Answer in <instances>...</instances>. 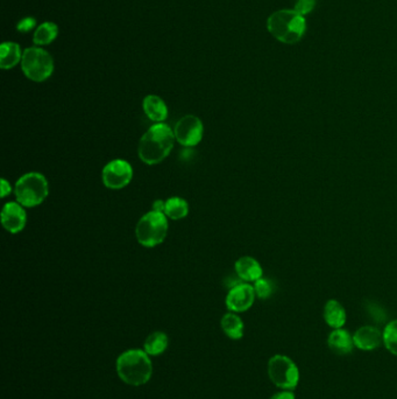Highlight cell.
<instances>
[{"label": "cell", "mask_w": 397, "mask_h": 399, "mask_svg": "<svg viewBox=\"0 0 397 399\" xmlns=\"http://www.w3.org/2000/svg\"><path fill=\"white\" fill-rule=\"evenodd\" d=\"M175 141L174 130L165 123H156L140 139L139 158L146 165H158L170 155Z\"/></svg>", "instance_id": "1"}, {"label": "cell", "mask_w": 397, "mask_h": 399, "mask_svg": "<svg viewBox=\"0 0 397 399\" xmlns=\"http://www.w3.org/2000/svg\"><path fill=\"white\" fill-rule=\"evenodd\" d=\"M117 373L124 383L133 386L146 384L153 374L149 355L145 350L129 349L117 360Z\"/></svg>", "instance_id": "2"}, {"label": "cell", "mask_w": 397, "mask_h": 399, "mask_svg": "<svg viewBox=\"0 0 397 399\" xmlns=\"http://www.w3.org/2000/svg\"><path fill=\"white\" fill-rule=\"evenodd\" d=\"M267 29L279 42L295 45L305 36L307 20L295 10H279L269 17Z\"/></svg>", "instance_id": "3"}, {"label": "cell", "mask_w": 397, "mask_h": 399, "mask_svg": "<svg viewBox=\"0 0 397 399\" xmlns=\"http://www.w3.org/2000/svg\"><path fill=\"white\" fill-rule=\"evenodd\" d=\"M17 202L25 208H34L44 202L49 195V184L46 176L38 172L26 173L19 178L15 186Z\"/></svg>", "instance_id": "4"}, {"label": "cell", "mask_w": 397, "mask_h": 399, "mask_svg": "<svg viewBox=\"0 0 397 399\" xmlns=\"http://www.w3.org/2000/svg\"><path fill=\"white\" fill-rule=\"evenodd\" d=\"M168 234V219L163 212H147L136 224V237L145 248H155L165 242Z\"/></svg>", "instance_id": "5"}, {"label": "cell", "mask_w": 397, "mask_h": 399, "mask_svg": "<svg viewBox=\"0 0 397 399\" xmlns=\"http://www.w3.org/2000/svg\"><path fill=\"white\" fill-rule=\"evenodd\" d=\"M22 68L27 79L33 82H43L54 72V61L42 48H27L22 54Z\"/></svg>", "instance_id": "6"}, {"label": "cell", "mask_w": 397, "mask_h": 399, "mask_svg": "<svg viewBox=\"0 0 397 399\" xmlns=\"http://www.w3.org/2000/svg\"><path fill=\"white\" fill-rule=\"evenodd\" d=\"M270 381L282 390H295L300 382V371L291 359L284 355H275L268 362Z\"/></svg>", "instance_id": "7"}, {"label": "cell", "mask_w": 397, "mask_h": 399, "mask_svg": "<svg viewBox=\"0 0 397 399\" xmlns=\"http://www.w3.org/2000/svg\"><path fill=\"white\" fill-rule=\"evenodd\" d=\"M172 130L176 141L184 148H195L204 136L203 122L195 115L183 116Z\"/></svg>", "instance_id": "8"}, {"label": "cell", "mask_w": 397, "mask_h": 399, "mask_svg": "<svg viewBox=\"0 0 397 399\" xmlns=\"http://www.w3.org/2000/svg\"><path fill=\"white\" fill-rule=\"evenodd\" d=\"M132 179L133 167L124 159H115L108 162L102 172V180L105 187L113 191L129 186Z\"/></svg>", "instance_id": "9"}, {"label": "cell", "mask_w": 397, "mask_h": 399, "mask_svg": "<svg viewBox=\"0 0 397 399\" xmlns=\"http://www.w3.org/2000/svg\"><path fill=\"white\" fill-rule=\"evenodd\" d=\"M254 288L247 283L236 285L226 295V307L233 313H243L251 308L254 304Z\"/></svg>", "instance_id": "10"}, {"label": "cell", "mask_w": 397, "mask_h": 399, "mask_svg": "<svg viewBox=\"0 0 397 399\" xmlns=\"http://www.w3.org/2000/svg\"><path fill=\"white\" fill-rule=\"evenodd\" d=\"M1 224L5 230L11 234H18L27 224V212L25 207L19 202H8L1 210Z\"/></svg>", "instance_id": "11"}, {"label": "cell", "mask_w": 397, "mask_h": 399, "mask_svg": "<svg viewBox=\"0 0 397 399\" xmlns=\"http://www.w3.org/2000/svg\"><path fill=\"white\" fill-rule=\"evenodd\" d=\"M353 341L360 350H374L383 343V331L374 326H364L353 334Z\"/></svg>", "instance_id": "12"}, {"label": "cell", "mask_w": 397, "mask_h": 399, "mask_svg": "<svg viewBox=\"0 0 397 399\" xmlns=\"http://www.w3.org/2000/svg\"><path fill=\"white\" fill-rule=\"evenodd\" d=\"M234 269L240 281L245 283H255L264 276V270L260 263L251 256L240 257L236 262Z\"/></svg>", "instance_id": "13"}, {"label": "cell", "mask_w": 397, "mask_h": 399, "mask_svg": "<svg viewBox=\"0 0 397 399\" xmlns=\"http://www.w3.org/2000/svg\"><path fill=\"white\" fill-rule=\"evenodd\" d=\"M327 347L337 355H341V357L348 355L353 352L355 347L353 335L350 334L343 328L333 329L327 338Z\"/></svg>", "instance_id": "14"}, {"label": "cell", "mask_w": 397, "mask_h": 399, "mask_svg": "<svg viewBox=\"0 0 397 399\" xmlns=\"http://www.w3.org/2000/svg\"><path fill=\"white\" fill-rule=\"evenodd\" d=\"M143 111L152 122L163 123L168 117V107L156 95H148L143 102Z\"/></svg>", "instance_id": "15"}, {"label": "cell", "mask_w": 397, "mask_h": 399, "mask_svg": "<svg viewBox=\"0 0 397 399\" xmlns=\"http://www.w3.org/2000/svg\"><path fill=\"white\" fill-rule=\"evenodd\" d=\"M324 320L330 327L333 329H339L343 328V324H346V311L343 308V305L334 299H331L326 302L324 306Z\"/></svg>", "instance_id": "16"}, {"label": "cell", "mask_w": 397, "mask_h": 399, "mask_svg": "<svg viewBox=\"0 0 397 399\" xmlns=\"http://www.w3.org/2000/svg\"><path fill=\"white\" fill-rule=\"evenodd\" d=\"M22 49L18 43L8 42L1 43L0 47V67L3 69H12L18 65L22 60Z\"/></svg>", "instance_id": "17"}, {"label": "cell", "mask_w": 397, "mask_h": 399, "mask_svg": "<svg viewBox=\"0 0 397 399\" xmlns=\"http://www.w3.org/2000/svg\"><path fill=\"white\" fill-rule=\"evenodd\" d=\"M168 343V336L163 331H154L146 338L143 350L149 357H159L167 350Z\"/></svg>", "instance_id": "18"}, {"label": "cell", "mask_w": 397, "mask_h": 399, "mask_svg": "<svg viewBox=\"0 0 397 399\" xmlns=\"http://www.w3.org/2000/svg\"><path fill=\"white\" fill-rule=\"evenodd\" d=\"M220 326L227 338L231 340H240L243 336V322L236 313H227L222 318Z\"/></svg>", "instance_id": "19"}, {"label": "cell", "mask_w": 397, "mask_h": 399, "mask_svg": "<svg viewBox=\"0 0 397 399\" xmlns=\"http://www.w3.org/2000/svg\"><path fill=\"white\" fill-rule=\"evenodd\" d=\"M189 214V203L179 196H172L165 201V215L168 219L179 221Z\"/></svg>", "instance_id": "20"}, {"label": "cell", "mask_w": 397, "mask_h": 399, "mask_svg": "<svg viewBox=\"0 0 397 399\" xmlns=\"http://www.w3.org/2000/svg\"><path fill=\"white\" fill-rule=\"evenodd\" d=\"M58 27L56 24L51 22H43L35 29L34 36H33V42L35 43L36 46L49 45L58 38Z\"/></svg>", "instance_id": "21"}, {"label": "cell", "mask_w": 397, "mask_h": 399, "mask_svg": "<svg viewBox=\"0 0 397 399\" xmlns=\"http://www.w3.org/2000/svg\"><path fill=\"white\" fill-rule=\"evenodd\" d=\"M383 345L390 354L397 357V320L390 321L384 327Z\"/></svg>", "instance_id": "22"}, {"label": "cell", "mask_w": 397, "mask_h": 399, "mask_svg": "<svg viewBox=\"0 0 397 399\" xmlns=\"http://www.w3.org/2000/svg\"><path fill=\"white\" fill-rule=\"evenodd\" d=\"M253 288H254L255 295L260 299L270 298L274 291H275V285H274V283L267 279V278L264 277L255 281Z\"/></svg>", "instance_id": "23"}, {"label": "cell", "mask_w": 397, "mask_h": 399, "mask_svg": "<svg viewBox=\"0 0 397 399\" xmlns=\"http://www.w3.org/2000/svg\"><path fill=\"white\" fill-rule=\"evenodd\" d=\"M366 309H367V313L369 314V317L372 318L376 324H383V322L386 321V312H384V309H383L381 306L378 305V304L368 302Z\"/></svg>", "instance_id": "24"}, {"label": "cell", "mask_w": 397, "mask_h": 399, "mask_svg": "<svg viewBox=\"0 0 397 399\" xmlns=\"http://www.w3.org/2000/svg\"><path fill=\"white\" fill-rule=\"evenodd\" d=\"M316 0H297L295 4V11L298 12L300 15H309L310 12L315 8Z\"/></svg>", "instance_id": "25"}, {"label": "cell", "mask_w": 397, "mask_h": 399, "mask_svg": "<svg viewBox=\"0 0 397 399\" xmlns=\"http://www.w3.org/2000/svg\"><path fill=\"white\" fill-rule=\"evenodd\" d=\"M36 25V20L32 17H27V18H24L22 20L19 22L18 26H17V29L19 32L27 33L29 31H32Z\"/></svg>", "instance_id": "26"}, {"label": "cell", "mask_w": 397, "mask_h": 399, "mask_svg": "<svg viewBox=\"0 0 397 399\" xmlns=\"http://www.w3.org/2000/svg\"><path fill=\"white\" fill-rule=\"evenodd\" d=\"M12 187L10 182H8L6 179H1V191H0V194H1V198H5L8 195L11 194Z\"/></svg>", "instance_id": "27"}, {"label": "cell", "mask_w": 397, "mask_h": 399, "mask_svg": "<svg viewBox=\"0 0 397 399\" xmlns=\"http://www.w3.org/2000/svg\"><path fill=\"white\" fill-rule=\"evenodd\" d=\"M295 395L293 392L289 391V390H286V391L277 392L275 395L272 396L270 399H295Z\"/></svg>", "instance_id": "28"}, {"label": "cell", "mask_w": 397, "mask_h": 399, "mask_svg": "<svg viewBox=\"0 0 397 399\" xmlns=\"http://www.w3.org/2000/svg\"><path fill=\"white\" fill-rule=\"evenodd\" d=\"M165 201H162V200H156L153 203V210L158 212H163L165 214Z\"/></svg>", "instance_id": "29"}]
</instances>
